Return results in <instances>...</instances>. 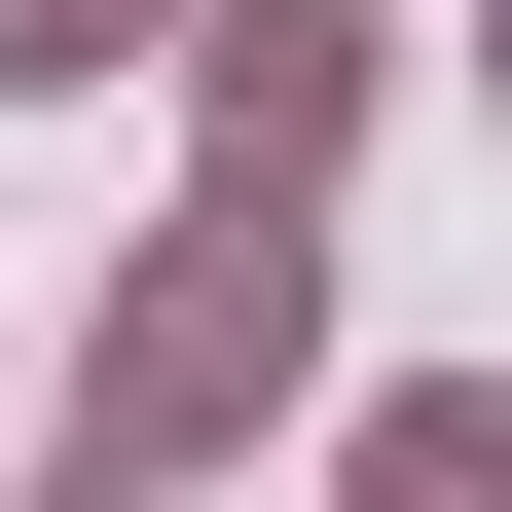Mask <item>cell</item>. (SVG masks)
I'll return each instance as SVG.
<instances>
[{"mask_svg":"<svg viewBox=\"0 0 512 512\" xmlns=\"http://www.w3.org/2000/svg\"><path fill=\"white\" fill-rule=\"evenodd\" d=\"M220 403H293V220H183V256H147V366H110V439H220Z\"/></svg>","mask_w":512,"mask_h":512,"instance_id":"cell-1","label":"cell"},{"mask_svg":"<svg viewBox=\"0 0 512 512\" xmlns=\"http://www.w3.org/2000/svg\"><path fill=\"white\" fill-rule=\"evenodd\" d=\"M330 110H366V0H256V37H220V183H293Z\"/></svg>","mask_w":512,"mask_h":512,"instance_id":"cell-2","label":"cell"}]
</instances>
